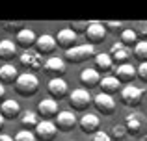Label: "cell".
I'll use <instances>...</instances> for the list:
<instances>
[{
	"label": "cell",
	"instance_id": "obj_1",
	"mask_svg": "<svg viewBox=\"0 0 147 141\" xmlns=\"http://www.w3.org/2000/svg\"><path fill=\"white\" fill-rule=\"evenodd\" d=\"M13 87L21 97H34L39 91V78L34 72H21Z\"/></svg>",
	"mask_w": 147,
	"mask_h": 141
},
{
	"label": "cell",
	"instance_id": "obj_2",
	"mask_svg": "<svg viewBox=\"0 0 147 141\" xmlns=\"http://www.w3.org/2000/svg\"><path fill=\"white\" fill-rule=\"evenodd\" d=\"M91 104H93V97L86 87H76L69 93V106L73 108V112H86Z\"/></svg>",
	"mask_w": 147,
	"mask_h": 141
},
{
	"label": "cell",
	"instance_id": "obj_3",
	"mask_svg": "<svg viewBox=\"0 0 147 141\" xmlns=\"http://www.w3.org/2000/svg\"><path fill=\"white\" fill-rule=\"evenodd\" d=\"M91 56L95 58V47L93 45H90V43H82V45H76V47H73V48H69L67 52H65V56H63V59H65V63H82V61H86V59H90Z\"/></svg>",
	"mask_w": 147,
	"mask_h": 141
},
{
	"label": "cell",
	"instance_id": "obj_4",
	"mask_svg": "<svg viewBox=\"0 0 147 141\" xmlns=\"http://www.w3.org/2000/svg\"><path fill=\"white\" fill-rule=\"evenodd\" d=\"M58 126L54 121H45L41 119L39 124H37L36 128H34V136H36L37 141H54L58 136Z\"/></svg>",
	"mask_w": 147,
	"mask_h": 141
},
{
	"label": "cell",
	"instance_id": "obj_5",
	"mask_svg": "<svg viewBox=\"0 0 147 141\" xmlns=\"http://www.w3.org/2000/svg\"><path fill=\"white\" fill-rule=\"evenodd\" d=\"M58 130L60 132H73L76 126H78V119H76V113L73 110H61L60 113L54 119Z\"/></svg>",
	"mask_w": 147,
	"mask_h": 141
},
{
	"label": "cell",
	"instance_id": "obj_6",
	"mask_svg": "<svg viewBox=\"0 0 147 141\" xmlns=\"http://www.w3.org/2000/svg\"><path fill=\"white\" fill-rule=\"evenodd\" d=\"M86 41L90 45H100L106 37V28H104V22H99V21H90V26H88L86 33H84Z\"/></svg>",
	"mask_w": 147,
	"mask_h": 141
},
{
	"label": "cell",
	"instance_id": "obj_7",
	"mask_svg": "<svg viewBox=\"0 0 147 141\" xmlns=\"http://www.w3.org/2000/svg\"><path fill=\"white\" fill-rule=\"evenodd\" d=\"M93 106L97 110V113L100 115H112L115 112V100L112 95H106V93H97L93 97Z\"/></svg>",
	"mask_w": 147,
	"mask_h": 141
},
{
	"label": "cell",
	"instance_id": "obj_8",
	"mask_svg": "<svg viewBox=\"0 0 147 141\" xmlns=\"http://www.w3.org/2000/svg\"><path fill=\"white\" fill-rule=\"evenodd\" d=\"M19 63L28 71H37L45 65L43 56L37 54L36 50H22V54L19 56Z\"/></svg>",
	"mask_w": 147,
	"mask_h": 141
},
{
	"label": "cell",
	"instance_id": "obj_9",
	"mask_svg": "<svg viewBox=\"0 0 147 141\" xmlns=\"http://www.w3.org/2000/svg\"><path fill=\"white\" fill-rule=\"evenodd\" d=\"M58 113H60V110H58V100H54V98H50V97L39 100V104H37V115H39L41 119L52 121V119H56Z\"/></svg>",
	"mask_w": 147,
	"mask_h": 141
},
{
	"label": "cell",
	"instance_id": "obj_10",
	"mask_svg": "<svg viewBox=\"0 0 147 141\" xmlns=\"http://www.w3.org/2000/svg\"><path fill=\"white\" fill-rule=\"evenodd\" d=\"M45 72L52 74V78H61L65 71H67V63L61 56H50V58L45 59V65H43Z\"/></svg>",
	"mask_w": 147,
	"mask_h": 141
},
{
	"label": "cell",
	"instance_id": "obj_11",
	"mask_svg": "<svg viewBox=\"0 0 147 141\" xmlns=\"http://www.w3.org/2000/svg\"><path fill=\"white\" fill-rule=\"evenodd\" d=\"M56 43H58L60 48H63V50L67 52L69 48H73V47L78 45V33H76L75 30H71V28H61L60 32H58V35H56Z\"/></svg>",
	"mask_w": 147,
	"mask_h": 141
},
{
	"label": "cell",
	"instance_id": "obj_12",
	"mask_svg": "<svg viewBox=\"0 0 147 141\" xmlns=\"http://www.w3.org/2000/svg\"><path fill=\"white\" fill-rule=\"evenodd\" d=\"M58 48V43H56V37L50 35V33H43V35L37 37L36 41V52L41 56H49L54 54V50Z\"/></svg>",
	"mask_w": 147,
	"mask_h": 141
},
{
	"label": "cell",
	"instance_id": "obj_13",
	"mask_svg": "<svg viewBox=\"0 0 147 141\" xmlns=\"http://www.w3.org/2000/svg\"><path fill=\"white\" fill-rule=\"evenodd\" d=\"M47 89L50 98H54V100H61L63 97H69V86L63 78H50Z\"/></svg>",
	"mask_w": 147,
	"mask_h": 141
},
{
	"label": "cell",
	"instance_id": "obj_14",
	"mask_svg": "<svg viewBox=\"0 0 147 141\" xmlns=\"http://www.w3.org/2000/svg\"><path fill=\"white\" fill-rule=\"evenodd\" d=\"M108 54H110L112 61H114L115 67H117V65H123V63H129L132 52H130V48L125 47L121 41H117V43L112 45V48H110V52H108Z\"/></svg>",
	"mask_w": 147,
	"mask_h": 141
},
{
	"label": "cell",
	"instance_id": "obj_15",
	"mask_svg": "<svg viewBox=\"0 0 147 141\" xmlns=\"http://www.w3.org/2000/svg\"><path fill=\"white\" fill-rule=\"evenodd\" d=\"M142 97H144V91L138 86H125L121 89V100L125 106H138L142 102Z\"/></svg>",
	"mask_w": 147,
	"mask_h": 141
},
{
	"label": "cell",
	"instance_id": "obj_16",
	"mask_svg": "<svg viewBox=\"0 0 147 141\" xmlns=\"http://www.w3.org/2000/svg\"><path fill=\"white\" fill-rule=\"evenodd\" d=\"M114 76L119 80L121 84H132L134 78H138L136 74V67L132 65V63H123V65H117L114 71Z\"/></svg>",
	"mask_w": 147,
	"mask_h": 141
},
{
	"label": "cell",
	"instance_id": "obj_17",
	"mask_svg": "<svg viewBox=\"0 0 147 141\" xmlns=\"http://www.w3.org/2000/svg\"><path fill=\"white\" fill-rule=\"evenodd\" d=\"M99 124H100L99 115L90 113V112L84 113V115L78 119V126H80V130H82L84 134H95V132H99Z\"/></svg>",
	"mask_w": 147,
	"mask_h": 141
},
{
	"label": "cell",
	"instance_id": "obj_18",
	"mask_svg": "<svg viewBox=\"0 0 147 141\" xmlns=\"http://www.w3.org/2000/svg\"><path fill=\"white\" fill-rule=\"evenodd\" d=\"M37 35L32 28H21V32H17V37H15V43L19 47H22L24 50H30L32 47H36Z\"/></svg>",
	"mask_w": 147,
	"mask_h": 141
},
{
	"label": "cell",
	"instance_id": "obj_19",
	"mask_svg": "<svg viewBox=\"0 0 147 141\" xmlns=\"http://www.w3.org/2000/svg\"><path fill=\"white\" fill-rule=\"evenodd\" d=\"M123 124H125L129 136H138L142 132V128H144V124H145V119L140 113H129V115L125 117V123Z\"/></svg>",
	"mask_w": 147,
	"mask_h": 141
},
{
	"label": "cell",
	"instance_id": "obj_20",
	"mask_svg": "<svg viewBox=\"0 0 147 141\" xmlns=\"http://www.w3.org/2000/svg\"><path fill=\"white\" fill-rule=\"evenodd\" d=\"M0 113H2L4 119H17L21 115V106L17 100L13 98H6V100L0 104Z\"/></svg>",
	"mask_w": 147,
	"mask_h": 141
},
{
	"label": "cell",
	"instance_id": "obj_21",
	"mask_svg": "<svg viewBox=\"0 0 147 141\" xmlns=\"http://www.w3.org/2000/svg\"><path fill=\"white\" fill-rule=\"evenodd\" d=\"M21 72L17 71V67L13 63H2L0 65V84H15Z\"/></svg>",
	"mask_w": 147,
	"mask_h": 141
},
{
	"label": "cell",
	"instance_id": "obj_22",
	"mask_svg": "<svg viewBox=\"0 0 147 141\" xmlns=\"http://www.w3.org/2000/svg\"><path fill=\"white\" fill-rule=\"evenodd\" d=\"M123 84L119 82L115 76H104V78H100L99 82V87H100V93H106V95H112L114 97V93H117V91L123 89Z\"/></svg>",
	"mask_w": 147,
	"mask_h": 141
},
{
	"label": "cell",
	"instance_id": "obj_23",
	"mask_svg": "<svg viewBox=\"0 0 147 141\" xmlns=\"http://www.w3.org/2000/svg\"><path fill=\"white\" fill-rule=\"evenodd\" d=\"M80 82L86 86V89L99 86V82H100L99 71L93 69V67H86V69H82V72H80Z\"/></svg>",
	"mask_w": 147,
	"mask_h": 141
},
{
	"label": "cell",
	"instance_id": "obj_24",
	"mask_svg": "<svg viewBox=\"0 0 147 141\" xmlns=\"http://www.w3.org/2000/svg\"><path fill=\"white\" fill-rule=\"evenodd\" d=\"M15 56H17V43L11 39L0 41V59H4V63H9V59H13Z\"/></svg>",
	"mask_w": 147,
	"mask_h": 141
},
{
	"label": "cell",
	"instance_id": "obj_25",
	"mask_svg": "<svg viewBox=\"0 0 147 141\" xmlns=\"http://www.w3.org/2000/svg\"><path fill=\"white\" fill-rule=\"evenodd\" d=\"M19 121H21L22 128L24 130H32L39 124V115H37V112H32V110H24V112H21V115H19Z\"/></svg>",
	"mask_w": 147,
	"mask_h": 141
},
{
	"label": "cell",
	"instance_id": "obj_26",
	"mask_svg": "<svg viewBox=\"0 0 147 141\" xmlns=\"http://www.w3.org/2000/svg\"><path fill=\"white\" fill-rule=\"evenodd\" d=\"M95 65L100 71H110L114 67V61H112L108 52H99V54H95Z\"/></svg>",
	"mask_w": 147,
	"mask_h": 141
},
{
	"label": "cell",
	"instance_id": "obj_27",
	"mask_svg": "<svg viewBox=\"0 0 147 141\" xmlns=\"http://www.w3.org/2000/svg\"><path fill=\"white\" fill-rule=\"evenodd\" d=\"M121 41L125 47H132L134 48V45L138 43V33H136V30H132V28H125L121 32Z\"/></svg>",
	"mask_w": 147,
	"mask_h": 141
},
{
	"label": "cell",
	"instance_id": "obj_28",
	"mask_svg": "<svg viewBox=\"0 0 147 141\" xmlns=\"http://www.w3.org/2000/svg\"><path fill=\"white\" fill-rule=\"evenodd\" d=\"M132 54L136 59H140V63L147 61V41H138L132 48Z\"/></svg>",
	"mask_w": 147,
	"mask_h": 141
},
{
	"label": "cell",
	"instance_id": "obj_29",
	"mask_svg": "<svg viewBox=\"0 0 147 141\" xmlns=\"http://www.w3.org/2000/svg\"><path fill=\"white\" fill-rule=\"evenodd\" d=\"M127 136H129V134H127L125 124H114V126H112V130H110V138L112 139L121 141V139H125Z\"/></svg>",
	"mask_w": 147,
	"mask_h": 141
},
{
	"label": "cell",
	"instance_id": "obj_30",
	"mask_svg": "<svg viewBox=\"0 0 147 141\" xmlns=\"http://www.w3.org/2000/svg\"><path fill=\"white\" fill-rule=\"evenodd\" d=\"M13 141H37V139H36V136H34L32 130H21V132L15 134Z\"/></svg>",
	"mask_w": 147,
	"mask_h": 141
},
{
	"label": "cell",
	"instance_id": "obj_31",
	"mask_svg": "<svg viewBox=\"0 0 147 141\" xmlns=\"http://www.w3.org/2000/svg\"><path fill=\"white\" fill-rule=\"evenodd\" d=\"M104 28H106V32H123V30H125V28H123V22L121 21H117V22H115V21H108V22H104Z\"/></svg>",
	"mask_w": 147,
	"mask_h": 141
},
{
	"label": "cell",
	"instance_id": "obj_32",
	"mask_svg": "<svg viewBox=\"0 0 147 141\" xmlns=\"http://www.w3.org/2000/svg\"><path fill=\"white\" fill-rule=\"evenodd\" d=\"M88 26H90V21H80V22H71V30H75L76 33H86Z\"/></svg>",
	"mask_w": 147,
	"mask_h": 141
},
{
	"label": "cell",
	"instance_id": "obj_33",
	"mask_svg": "<svg viewBox=\"0 0 147 141\" xmlns=\"http://www.w3.org/2000/svg\"><path fill=\"white\" fill-rule=\"evenodd\" d=\"M136 74H138V78H140L144 84H147V61L140 63V65L136 67Z\"/></svg>",
	"mask_w": 147,
	"mask_h": 141
},
{
	"label": "cell",
	"instance_id": "obj_34",
	"mask_svg": "<svg viewBox=\"0 0 147 141\" xmlns=\"http://www.w3.org/2000/svg\"><path fill=\"white\" fill-rule=\"evenodd\" d=\"M136 33H138V37H142V41H147V21H145V22H140V24H138Z\"/></svg>",
	"mask_w": 147,
	"mask_h": 141
},
{
	"label": "cell",
	"instance_id": "obj_35",
	"mask_svg": "<svg viewBox=\"0 0 147 141\" xmlns=\"http://www.w3.org/2000/svg\"><path fill=\"white\" fill-rule=\"evenodd\" d=\"M91 141H112V138H110V134H106V132L99 130V132H95V134H93Z\"/></svg>",
	"mask_w": 147,
	"mask_h": 141
},
{
	"label": "cell",
	"instance_id": "obj_36",
	"mask_svg": "<svg viewBox=\"0 0 147 141\" xmlns=\"http://www.w3.org/2000/svg\"><path fill=\"white\" fill-rule=\"evenodd\" d=\"M6 100V87H4V84H0V104Z\"/></svg>",
	"mask_w": 147,
	"mask_h": 141
},
{
	"label": "cell",
	"instance_id": "obj_37",
	"mask_svg": "<svg viewBox=\"0 0 147 141\" xmlns=\"http://www.w3.org/2000/svg\"><path fill=\"white\" fill-rule=\"evenodd\" d=\"M0 141H13V138L7 134H0Z\"/></svg>",
	"mask_w": 147,
	"mask_h": 141
},
{
	"label": "cell",
	"instance_id": "obj_38",
	"mask_svg": "<svg viewBox=\"0 0 147 141\" xmlns=\"http://www.w3.org/2000/svg\"><path fill=\"white\" fill-rule=\"evenodd\" d=\"M4 123H6V119H4V117H2V113H0V130L4 128Z\"/></svg>",
	"mask_w": 147,
	"mask_h": 141
},
{
	"label": "cell",
	"instance_id": "obj_39",
	"mask_svg": "<svg viewBox=\"0 0 147 141\" xmlns=\"http://www.w3.org/2000/svg\"><path fill=\"white\" fill-rule=\"evenodd\" d=\"M142 141H147V136H145V138H142Z\"/></svg>",
	"mask_w": 147,
	"mask_h": 141
}]
</instances>
